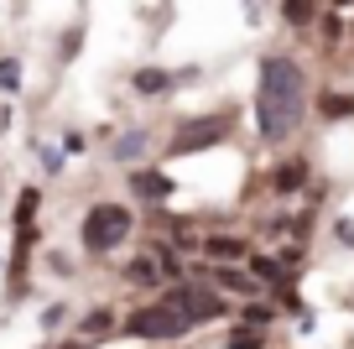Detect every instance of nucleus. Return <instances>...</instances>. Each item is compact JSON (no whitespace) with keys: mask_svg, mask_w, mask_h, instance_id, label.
I'll use <instances>...</instances> for the list:
<instances>
[{"mask_svg":"<svg viewBox=\"0 0 354 349\" xmlns=\"http://www.w3.org/2000/svg\"><path fill=\"white\" fill-rule=\"evenodd\" d=\"M318 109L328 115V120H349V115H354V94H323Z\"/></svg>","mask_w":354,"mask_h":349,"instance_id":"10","label":"nucleus"},{"mask_svg":"<svg viewBox=\"0 0 354 349\" xmlns=\"http://www.w3.org/2000/svg\"><path fill=\"white\" fill-rule=\"evenodd\" d=\"M250 271H255V276H266V282H277V276L287 271V261H271V256H255V261H250Z\"/></svg>","mask_w":354,"mask_h":349,"instance_id":"15","label":"nucleus"},{"mask_svg":"<svg viewBox=\"0 0 354 349\" xmlns=\"http://www.w3.org/2000/svg\"><path fill=\"white\" fill-rule=\"evenodd\" d=\"M224 349H261V323H250V328H234V334H230V344H224Z\"/></svg>","mask_w":354,"mask_h":349,"instance_id":"11","label":"nucleus"},{"mask_svg":"<svg viewBox=\"0 0 354 349\" xmlns=\"http://www.w3.org/2000/svg\"><path fill=\"white\" fill-rule=\"evenodd\" d=\"M146 152V131H131V136H120V141H115V156H125V162H131V156H141Z\"/></svg>","mask_w":354,"mask_h":349,"instance_id":"13","label":"nucleus"},{"mask_svg":"<svg viewBox=\"0 0 354 349\" xmlns=\"http://www.w3.org/2000/svg\"><path fill=\"white\" fill-rule=\"evenodd\" d=\"M224 131H230V120H224V115H209V120H188L183 131L172 136V156H188V152H198V146H219V141H224Z\"/></svg>","mask_w":354,"mask_h":349,"instance_id":"4","label":"nucleus"},{"mask_svg":"<svg viewBox=\"0 0 354 349\" xmlns=\"http://www.w3.org/2000/svg\"><path fill=\"white\" fill-rule=\"evenodd\" d=\"M193 323H198V318H193L188 307L177 303V292L156 297L151 307H141V313H131V318H125V328H131L136 339H177V334H188Z\"/></svg>","mask_w":354,"mask_h":349,"instance_id":"2","label":"nucleus"},{"mask_svg":"<svg viewBox=\"0 0 354 349\" xmlns=\"http://www.w3.org/2000/svg\"><path fill=\"white\" fill-rule=\"evenodd\" d=\"M177 303L188 307L198 323H209V318H224V313H230V303H224V297H214L209 287H183V292H177Z\"/></svg>","mask_w":354,"mask_h":349,"instance_id":"5","label":"nucleus"},{"mask_svg":"<svg viewBox=\"0 0 354 349\" xmlns=\"http://www.w3.org/2000/svg\"><path fill=\"white\" fill-rule=\"evenodd\" d=\"M131 84L141 89V94H172V73H167V68H141Z\"/></svg>","mask_w":354,"mask_h":349,"instance_id":"9","label":"nucleus"},{"mask_svg":"<svg viewBox=\"0 0 354 349\" xmlns=\"http://www.w3.org/2000/svg\"><path fill=\"white\" fill-rule=\"evenodd\" d=\"M308 109V78L292 57H266L261 63V89H255V120L266 141H287L302 125Z\"/></svg>","mask_w":354,"mask_h":349,"instance_id":"1","label":"nucleus"},{"mask_svg":"<svg viewBox=\"0 0 354 349\" xmlns=\"http://www.w3.org/2000/svg\"><path fill=\"white\" fill-rule=\"evenodd\" d=\"M78 42H84V32H68V37H63V57H73Z\"/></svg>","mask_w":354,"mask_h":349,"instance_id":"17","label":"nucleus"},{"mask_svg":"<svg viewBox=\"0 0 354 349\" xmlns=\"http://www.w3.org/2000/svg\"><path fill=\"white\" fill-rule=\"evenodd\" d=\"M281 16H287L292 26H308L313 21V0H281Z\"/></svg>","mask_w":354,"mask_h":349,"instance_id":"12","label":"nucleus"},{"mask_svg":"<svg viewBox=\"0 0 354 349\" xmlns=\"http://www.w3.org/2000/svg\"><path fill=\"white\" fill-rule=\"evenodd\" d=\"M302 183H308V162H302V156L281 162V167H277V177H271V188H277V193H297Z\"/></svg>","mask_w":354,"mask_h":349,"instance_id":"6","label":"nucleus"},{"mask_svg":"<svg viewBox=\"0 0 354 349\" xmlns=\"http://www.w3.org/2000/svg\"><path fill=\"white\" fill-rule=\"evenodd\" d=\"M131 188L141 198H167V193H172V177H167V172H131Z\"/></svg>","mask_w":354,"mask_h":349,"instance_id":"8","label":"nucleus"},{"mask_svg":"<svg viewBox=\"0 0 354 349\" xmlns=\"http://www.w3.org/2000/svg\"><path fill=\"white\" fill-rule=\"evenodd\" d=\"M125 235H131V208H120V204H100V208H88V214H84V229H78V240H84V251H88V256L115 251Z\"/></svg>","mask_w":354,"mask_h":349,"instance_id":"3","label":"nucleus"},{"mask_svg":"<svg viewBox=\"0 0 354 349\" xmlns=\"http://www.w3.org/2000/svg\"><path fill=\"white\" fill-rule=\"evenodd\" d=\"M339 240H349V245H354V224H349V219L339 224Z\"/></svg>","mask_w":354,"mask_h":349,"instance_id":"18","label":"nucleus"},{"mask_svg":"<svg viewBox=\"0 0 354 349\" xmlns=\"http://www.w3.org/2000/svg\"><path fill=\"white\" fill-rule=\"evenodd\" d=\"M203 251L214 256V261H245V240H234V235H209V240H203Z\"/></svg>","mask_w":354,"mask_h":349,"instance_id":"7","label":"nucleus"},{"mask_svg":"<svg viewBox=\"0 0 354 349\" xmlns=\"http://www.w3.org/2000/svg\"><path fill=\"white\" fill-rule=\"evenodd\" d=\"M266 318H271V313H266L261 303H250V307H245V323H266Z\"/></svg>","mask_w":354,"mask_h":349,"instance_id":"16","label":"nucleus"},{"mask_svg":"<svg viewBox=\"0 0 354 349\" xmlns=\"http://www.w3.org/2000/svg\"><path fill=\"white\" fill-rule=\"evenodd\" d=\"M0 89H6V94L21 89V63H16V57H0Z\"/></svg>","mask_w":354,"mask_h":349,"instance_id":"14","label":"nucleus"}]
</instances>
